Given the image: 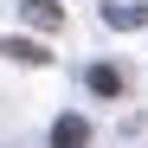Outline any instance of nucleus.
<instances>
[{"mask_svg":"<svg viewBox=\"0 0 148 148\" xmlns=\"http://www.w3.org/2000/svg\"><path fill=\"white\" fill-rule=\"evenodd\" d=\"M0 52H13L19 64H45V58H52V52H45V45H32V39H7Z\"/></svg>","mask_w":148,"mask_h":148,"instance_id":"nucleus-4","label":"nucleus"},{"mask_svg":"<svg viewBox=\"0 0 148 148\" xmlns=\"http://www.w3.org/2000/svg\"><path fill=\"white\" fill-rule=\"evenodd\" d=\"M26 26L58 32V26H64V7H58V0H26Z\"/></svg>","mask_w":148,"mask_h":148,"instance_id":"nucleus-2","label":"nucleus"},{"mask_svg":"<svg viewBox=\"0 0 148 148\" xmlns=\"http://www.w3.org/2000/svg\"><path fill=\"white\" fill-rule=\"evenodd\" d=\"M103 19H110V26H122V32H129V26H142V19H148V7H103Z\"/></svg>","mask_w":148,"mask_h":148,"instance_id":"nucleus-5","label":"nucleus"},{"mask_svg":"<svg viewBox=\"0 0 148 148\" xmlns=\"http://www.w3.org/2000/svg\"><path fill=\"white\" fill-rule=\"evenodd\" d=\"M90 90L97 97H122V71L116 64H90Z\"/></svg>","mask_w":148,"mask_h":148,"instance_id":"nucleus-3","label":"nucleus"},{"mask_svg":"<svg viewBox=\"0 0 148 148\" xmlns=\"http://www.w3.org/2000/svg\"><path fill=\"white\" fill-rule=\"evenodd\" d=\"M84 142H90V122L84 116H58L52 122V148H84Z\"/></svg>","mask_w":148,"mask_h":148,"instance_id":"nucleus-1","label":"nucleus"}]
</instances>
